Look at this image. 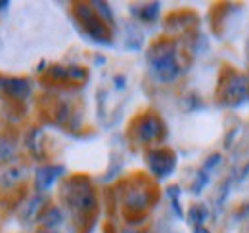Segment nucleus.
Wrapping results in <instances>:
<instances>
[{"label":"nucleus","instance_id":"nucleus-1","mask_svg":"<svg viewBox=\"0 0 249 233\" xmlns=\"http://www.w3.org/2000/svg\"><path fill=\"white\" fill-rule=\"evenodd\" d=\"M148 63H150V73L157 83L167 84L180 75L177 50L171 40H157L156 44H152L148 52Z\"/></svg>","mask_w":249,"mask_h":233},{"label":"nucleus","instance_id":"nucleus-2","mask_svg":"<svg viewBox=\"0 0 249 233\" xmlns=\"http://www.w3.org/2000/svg\"><path fill=\"white\" fill-rule=\"evenodd\" d=\"M63 201L75 218H87L96 212V193L87 178H73L63 185Z\"/></svg>","mask_w":249,"mask_h":233},{"label":"nucleus","instance_id":"nucleus-3","mask_svg":"<svg viewBox=\"0 0 249 233\" xmlns=\"http://www.w3.org/2000/svg\"><path fill=\"white\" fill-rule=\"evenodd\" d=\"M73 14L85 31V34L90 36L94 42H102V44L111 42V29H109L111 25L100 17V14L96 12V8H92V4H75Z\"/></svg>","mask_w":249,"mask_h":233},{"label":"nucleus","instance_id":"nucleus-4","mask_svg":"<svg viewBox=\"0 0 249 233\" xmlns=\"http://www.w3.org/2000/svg\"><path fill=\"white\" fill-rule=\"evenodd\" d=\"M130 132L140 144H156L165 138V124L154 113H144L130 124Z\"/></svg>","mask_w":249,"mask_h":233},{"label":"nucleus","instance_id":"nucleus-5","mask_svg":"<svg viewBox=\"0 0 249 233\" xmlns=\"http://www.w3.org/2000/svg\"><path fill=\"white\" fill-rule=\"evenodd\" d=\"M249 96V83L248 79L236 71H226L222 84L218 90V98L226 105H238L246 101Z\"/></svg>","mask_w":249,"mask_h":233},{"label":"nucleus","instance_id":"nucleus-6","mask_svg":"<svg viewBox=\"0 0 249 233\" xmlns=\"http://www.w3.org/2000/svg\"><path fill=\"white\" fill-rule=\"evenodd\" d=\"M148 166H150V172L156 178L163 180V178L173 174V170L177 166V157L171 149L157 147V149H152L148 153Z\"/></svg>","mask_w":249,"mask_h":233},{"label":"nucleus","instance_id":"nucleus-7","mask_svg":"<svg viewBox=\"0 0 249 233\" xmlns=\"http://www.w3.org/2000/svg\"><path fill=\"white\" fill-rule=\"evenodd\" d=\"M29 176V168L25 165H6L0 170V191H12L19 183H23Z\"/></svg>","mask_w":249,"mask_h":233},{"label":"nucleus","instance_id":"nucleus-8","mask_svg":"<svg viewBox=\"0 0 249 233\" xmlns=\"http://www.w3.org/2000/svg\"><path fill=\"white\" fill-rule=\"evenodd\" d=\"M63 172H65V168L62 165H44V166L36 168L35 170V189H36V193L48 191L62 178Z\"/></svg>","mask_w":249,"mask_h":233},{"label":"nucleus","instance_id":"nucleus-9","mask_svg":"<svg viewBox=\"0 0 249 233\" xmlns=\"http://www.w3.org/2000/svg\"><path fill=\"white\" fill-rule=\"evenodd\" d=\"M0 92L14 100H25L31 96V84L19 77H0Z\"/></svg>","mask_w":249,"mask_h":233},{"label":"nucleus","instance_id":"nucleus-10","mask_svg":"<svg viewBox=\"0 0 249 233\" xmlns=\"http://www.w3.org/2000/svg\"><path fill=\"white\" fill-rule=\"evenodd\" d=\"M44 203H46V199H44L42 193L33 195L31 199H27L25 203L19 206V220H21L23 224L38 222V218H40V214H42V210H44Z\"/></svg>","mask_w":249,"mask_h":233},{"label":"nucleus","instance_id":"nucleus-11","mask_svg":"<svg viewBox=\"0 0 249 233\" xmlns=\"http://www.w3.org/2000/svg\"><path fill=\"white\" fill-rule=\"evenodd\" d=\"M152 191L146 189V187H136V189H130L124 197V206L134 210V212H142L144 208H148L152 204Z\"/></svg>","mask_w":249,"mask_h":233},{"label":"nucleus","instance_id":"nucleus-12","mask_svg":"<svg viewBox=\"0 0 249 233\" xmlns=\"http://www.w3.org/2000/svg\"><path fill=\"white\" fill-rule=\"evenodd\" d=\"M63 222H65V216L60 206H46L38 218V224L42 226V230H58Z\"/></svg>","mask_w":249,"mask_h":233},{"label":"nucleus","instance_id":"nucleus-13","mask_svg":"<svg viewBox=\"0 0 249 233\" xmlns=\"http://www.w3.org/2000/svg\"><path fill=\"white\" fill-rule=\"evenodd\" d=\"M42 140H44L42 128H31L29 134L25 136V146L31 151L33 157H38V159L44 157V155H42Z\"/></svg>","mask_w":249,"mask_h":233},{"label":"nucleus","instance_id":"nucleus-14","mask_svg":"<svg viewBox=\"0 0 249 233\" xmlns=\"http://www.w3.org/2000/svg\"><path fill=\"white\" fill-rule=\"evenodd\" d=\"M16 157H18V146H16L10 138L2 136V138H0V163H2V165H8V163L14 161Z\"/></svg>","mask_w":249,"mask_h":233},{"label":"nucleus","instance_id":"nucleus-15","mask_svg":"<svg viewBox=\"0 0 249 233\" xmlns=\"http://www.w3.org/2000/svg\"><path fill=\"white\" fill-rule=\"evenodd\" d=\"M207 216H209V212H207V208L203 204H194L190 208V212H188V220H190V224L194 228H203Z\"/></svg>","mask_w":249,"mask_h":233},{"label":"nucleus","instance_id":"nucleus-16","mask_svg":"<svg viewBox=\"0 0 249 233\" xmlns=\"http://www.w3.org/2000/svg\"><path fill=\"white\" fill-rule=\"evenodd\" d=\"M142 21H156L157 16H159V4L157 2H152V4H146L142 6L140 10H132Z\"/></svg>","mask_w":249,"mask_h":233},{"label":"nucleus","instance_id":"nucleus-17","mask_svg":"<svg viewBox=\"0 0 249 233\" xmlns=\"http://www.w3.org/2000/svg\"><path fill=\"white\" fill-rule=\"evenodd\" d=\"M92 6L96 8V12L100 14V17H102L106 23L113 25V14H111V10H109V6H107L106 2H92Z\"/></svg>","mask_w":249,"mask_h":233},{"label":"nucleus","instance_id":"nucleus-18","mask_svg":"<svg viewBox=\"0 0 249 233\" xmlns=\"http://www.w3.org/2000/svg\"><path fill=\"white\" fill-rule=\"evenodd\" d=\"M167 195H169V199H171V203H173V208H175V212H177L178 216H182L180 203H178V197H180V187H177V185H171V187L167 189Z\"/></svg>","mask_w":249,"mask_h":233},{"label":"nucleus","instance_id":"nucleus-19","mask_svg":"<svg viewBox=\"0 0 249 233\" xmlns=\"http://www.w3.org/2000/svg\"><path fill=\"white\" fill-rule=\"evenodd\" d=\"M207 182H209V172L201 170L199 174L196 176V182L192 183V193H201V189L207 185Z\"/></svg>","mask_w":249,"mask_h":233},{"label":"nucleus","instance_id":"nucleus-20","mask_svg":"<svg viewBox=\"0 0 249 233\" xmlns=\"http://www.w3.org/2000/svg\"><path fill=\"white\" fill-rule=\"evenodd\" d=\"M218 163H220V155H213V157H209V159H207V163L203 165V170H205V172H211Z\"/></svg>","mask_w":249,"mask_h":233},{"label":"nucleus","instance_id":"nucleus-21","mask_svg":"<svg viewBox=\"0 0 249 233\" xmlns=\"http://www.w3.org/2000/svg\"><path fill=\"white\" fill-rule=\"evenodd\" d=\"M113 83H115V88H117V90H124V88H126V77H124V75H115V77H113Z\"/></svg>","mask_w":249,"mask_h":233},{"label":"nucleus","instance_id":"nucleus-22","mask_svg":"<svg viewBox=\"0 0 249 233\" xmlns=\"http://www.w3.org/2000/svg\"><path fill=\"white\" fill-rule=\"evenodd\" d=\"M194 233H211V232L205 230V228H194Z\"/></svg>","mask_w":249,"mask_h":233},{"label":"nucleus","instance_id":"nucleus-23","mask_svg":"<svg viewBox=\"0 0 249 233\" xmlns=\"http://www.w3.org/2000/svg\"><path fill=\"white\" fill-rule=\"evenodd\" d=\"M38 233H60V232H56V230H40Z\"/></svg>","mask_w":249,"mask_h":233},{"label":"nucleus","instance_id":"nucleus-24","mask_svg":"<svg viewBox=\"0 0 249 233\" xmlns=\"http://www.w3.org/2000/svg\"><path fill=\"white\" fill-rule=\"evenodd\" d=\"M123 233H140V232H136V230H130V228H128V230H124Z\"/></svg>","mask_w":249,"mask_h":233}]
</instances>
